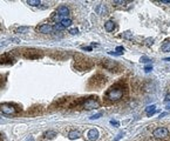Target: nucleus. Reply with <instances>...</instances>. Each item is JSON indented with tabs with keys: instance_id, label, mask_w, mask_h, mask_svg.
Here are the masks:
<instances>
[{
	"instance_id": "nucleus-3",
	"label": "nucleus",
	"mask_w": 170,
	"mask_h": 141,
	"mask_svg": "<svg viewBox=\"0 0 170 141\" xmlns=\"http://www.w3.org/2000/svg\"><path fill=\"white\" fill-rule=\"evenodd\" d=\"M101 66L105 70L109 71V72H113V73H117L121 71V66L119 62L116 61H113V60H109V59H105L101 61Z\"/></svg>"
},
{
	"instance_id": "nucleus-26",
	"label": "nucleus",
	"mask_w": 170,
	"mask_h": 141,
	"mask_svg": "<svg viewBox=\"0 0 170 141\" xmlns=\"http://www.w3.org/2000/svg\"><path fill=\"white\" fill-rule=\"evenodd\" d=\"M69 33H71V34H78V33H79V30H78V28H71Z\"/></svg>"
},
{
	"instance_id": "nucleus-11",
	"label": "nucleus",
	"mask_w": 170,
	"mask_h": 141,
	"mask_svg": "<svg viewBox=\"0 0 170 141\" xmlns=\"http://www.w3.org/2000/svg\"><path fill=\"white\" fill-rule=\"evenodd\" d=\"M99 138V132L95 128H92L87 132V140L88 141H95Z\"/></svg>"
},
{
	"instance_id": "nucleus-9",
	"label": "nucleus",
	"mask_w": 170,
	"mask_h": 141,
	"mask_svg": "<svg viewBox=\"0 0 170 141\" xmlns=\"http://www.w3.org/2000/svg\"><path fill=\"white\" fill-rule=\"evenodd\" d=\"M14 62V58L11 55V53H4L0 55V64L1 65H11Z\"/></svg>"
},
{
	"instance_id": "nucleus-33",
	"label": "nucleus",
	"mask_w": 170,
	"mask_h": 141,
	"mask_svg": "<svg viewBox=\"0 0 170 141\" xmlns=\"http://www.w3.org/2000/svg\"><path fill=\"white\" fill-rule=\"evenodd\" d=\"M0 30H1V26H0Z\"/></svg>"
},
{
	"instance_id": "nucleus-21",
	"label": "nucleus",
	"mask_w": 170,
	"mask_h": 141,
	"mask_svg": "<svg viewBox=\"0 0 170 141\" xmlns=\"http://www.w3.org/2000/svg\"><path fill=\"white\" fill-rule=\"evenodd\" d=\"M28 31V27L27 26H21V27H19V28H16V33H26Z\"/></svg>"
},
{
	"instance_id": "nucleus-23",
	"label": "nucleus",
	"mask_w": 170,
	"mask_h": 141,
	"mask_svg": "<svg viewBox=\"0 0 170 141\" xmlns=\"http://www.w3.org/2000/svg\"><path fill=\"white\" fill-rule=\"evenodd\" d=\"M122 36L127 38V39H131V33L130 32H125L123 34H122Z\"/></svg>"
},
{
	"instance_id": "nucleus-31",
	"label": "nucleus",
	"mask_w": 170,
	"mask_h": 141,
	"mask_svg": "<svg viewBox=\"0 0 170 141\" xmlns=\"http://www.w3.org/2000/svg\"><path fill=\"white\" fill-rule=\"evenodd\" d=\"M164 60H165V61H170V58H165Z\"/></svg>"
},
{
	"instance_id": "nucleus-14",
	"label": "nucleus",
	"mask_w": 170,
	"mask_h": 141,
	"mask_svg": "<svg viewBox=\"0 0 170 141\" xmlns=\"http://www.w3.org/2000/svg\"><path fill=\"white\" fill-rule=\"evenodd\" d=\"M105 28H106V31H107V32L114 31V28H115V24H114V21H111V20L107 21V23L105 24Z\"/></svg>"
},
{
	"instance_id": "nucleus-17",
	"label": "nucleus",
	"mask_w": 170,
	"mask_h": 141,
	"mask_svg": "<svg viewBox=\"0 0 170 141\" xmlns=\"http://www.w3.org/2000/svg\"><path fill=\"white\" fill-rule=\"evenodd\" d=\"M123 53H125V48L121 46L116 47V52H109V54H111V55H120V54H123Z\"/></svg>"
},
{
	"instance_id": "nucleus-6",
	"label": "nucleus",
	"mask_w": 170,
	"mask_h": 141,
	"mask_svg": "<svg viewBox=\"0 0 170 141\" xmlns=\"http://www.w3.org/2000/svg\"><path fill=\"white\" fill-rule=\"evenodd\" d=\"M99 106H100V102H99L98 98H94V97H92V98H89V99H84L83 105H82L83 108H86V109H88V111L99 108Z\"/></svg>"
},
{
	"instance_id": "nucleus-24",
	"label": "nucleus",
	"mask_w": 170,
	"mask_h": 141,
	"mask_svg": "<svg viewBox=\"0 0 170 141\" xmlns=\"http://www.w3.org/2000/svg\"><path fill=\"white\" fill-rule=\"evenodd\" d=\"M149 61H152L149 58H147V56H142L141 58V62H144V64H147V62H149Z\"/></svg>"
},
{
	"instance_id": "nucleus-7",
	"label": "nucleus",
	"mask_w": 170,
	"mask_h": 141,
	"mask_svg": "<svg viewBox=\"0 0 170 141\" xmlns=\"http://www.w3.org/2000/svg\"><path fill=\"white\" fill-rule=\"evenodd\" d=\"M153 135L157 139H163V138H167L169 135V130L165 127H158L153 132Z\"/></svg>"
},
{
	"instance_id": "nucleus-4",
	"label": "nucleus",
	"mask_w": 170,
	"mask_h": 141,
	"mask_svg": "<svg viewBox=\"0 0 170 141\" xmlns=\"http://www.w3.org/2000/svg\"><path fill=\"white\" fill-rule=\"evenodd\" d=\"M106 81H107L106 77H103L102 74H96L95 77H93L89 80V87L90 88H100L106 83Z\"/></svg>"
},
{
	"instance_id": "nucleus-16",
	"label": "nucleus",
	"mask_w": 170,
	"mask_h": 141,
	"mask_svg": "<svg viewBox=\"0 0 170 141\" xmlns=\"http://www.w3.org/2000/svg\"><path fill=\"white\" fill-rule=\"evenodd\" d=\"M60 25L62 27H69L72 25V20H71V19H68V18H65V19H62V20L60 21Z\"/></svg>"
},
{
	"instance_id": "nucleus-28",
	"label": "nucleus",
	"mask_w": 170,
	"mask_h": 141,
	"mask_svg": "<svg viewBox=\"0 0 170 141\" xmlns=\"http://www.w3.org/2000/svg\"><path fill=\"white\" fill-rule=\"evenodd\" d=\"M153 70V67H152V66H146V67H144V71L148 73V72H150V71H152Z\"/></svg>"
},
{
	"instance_id": "nucleus-20",
	"label": "nucleus",
	"mask_w": 170,
	"mask_h": 141,
	"mask_svg": "<svg viewBox=\"0 0 170 141\" xmlns=\"http://www.w3.org/2000/svg\"><path fill=\"white\" fill-rule=\"evenodd\" d=\"M162 51L163 52H170V42L169 41H165L162 45Z\"/></svg>"
},
{
	"instance_id": "nucleus-22",
	"label": "nucleus",
	"mask_w": 170,
	"mask_h": 141,
	"mask_svg": "<svg viewBox=\"0 0 170 141\" xmlns=\"http://www.w3.org/2000/svg\"><path fill=\"white\" fill-rule=\"evenodd\" d=\"M6 83V75H1L0 74V88H3Z\"/></svg>"
},
{
	"instance_id": "nucleus-1",
	"label": "nucleus",
	"mask_w": 170,
	"mask_h": 141,
	"mask_svg": "<svg viewBox=\"0 0 170 141\" xmlns=\"http://www.w3.org/2000/svg\"><path fill=\"white\" fill-rule=\"evenodd\" d=\"M93 65L94 62L87 56H84L82 54H74V67L78 71L81 72L89 71L93 67Z\"/></svg>"
},
{
	"instance_id": "nucleus-15",
	"label": "nucleus",
	"mask_w": 170,
	"mask_h": 141,
	"mask_svg": "<svg viewBox=\"0 0 170 141\" xmlns=\"http://www.w3.org/2000/svg\"><path fill=\"white\" fill-rule=\"evenodd\" d=\"M80 136V133L78 130H71L69 133H68V138L71 139V140H75V139H78Z\"/></svg>"
},
{
	"instance_id": "nucleus-12",
	"label": "nucleus",
	"mask_w": 170,
	"mask_h": 141,
	"mask_svg": "<svg viewBox=\"0 0 170 141\" xmlns=\"http://www.w3.org/2000/svg\"><path fill=\"white\" fill-rule=\"evenodd\" d=\"M56 12H58V15H60L61 18H66L69 14V9L67 6H60L58 7V11Z\"/></svg>"
},
{
	"instance_id": "nucleus-2",
	"label": "nucleus",
	"mask_w": 170,
	"mask_h": 141,
	"mask_svg": "<svg viewBox=\"0 0 170 141\" xmlns=\"http://www.w3.org/2000/svg\"><path fill=\"white\" fill-rule=\"evenodd\" d=\"M123 93H125L123 86H122L121 83H116L106 92L105 97H106V99H108L110 101H117L123 97Z\"/></svg>"
},
{
	"instance_id": "nucleus-13",
	"label": "nucleus",
	"mask_w": 170,
	"mask_h": 141,
	"mask_svg": "<svg viewBox=\"0 0 170 141\" xmlns=\"http://www.w3.org/2000/svg\"><path fill=\"white\" fill-rule=\"evenodd\" d=\"M155 112H156V106L155 105H152V106H148L146 108V113H147V115L148 117H152L155 114Z\"/></svg>"
},
{
	"instance_id": "nucleus-25",
	"label": "nucleus",
	"mask_w": 170,
	"mask_h": 141,
	"mask_svg": "<svg viewBox=\"0 0 170 141\" xmlns=\"http://www.w3.org/2000/svg\"><path fill=\"white\" fill-rule=\"evenodd\" d=\"M100 117H102V113H98V114H95V115H92L90 119L92 120H95V119H99Z\"/></svg>"
},
{
	"instance_id": "nucleus-30",
	"label": "nucleus",
	"mask_w": 170,
	"mask_h": 141,
	"mask_svg": "<svg viewBox=\"0 0 170 141\" xmlns=\"http://www.w3.org/2000/svg\"><path fill=\"white\" fill-rule=\"evenodd\" d=\"M165 108H167V109H170V101H167V102H165Z\"/></svg>"
},
{
	"instance_id": "nucleus-18",
	"label": "nucleus",
	"mask_w": 170,
	"mask_h": 141,
	"mask_svg": "<svg viewBox=\"0 0 170 141\" xmlns=\"http://www.w3.org/2000/svg\"><path fill=\"white\" fill-rule=\"evenodd\" d=\"M45 136H46L47 139H53V138L56 136V132H54V130H48V132H46V133H45Z\"/></svg>"
},
{
	"instance_id": "nucleus-27",
	"label": "nucleus",
	"mask_w": 170,
	"mask_h": 141,
	"mask_svg": "<svg viewBox=\"0 0 170 141\" xmlns=\"http://www.w3.org/2000/svg\"><path fill=\"white\" fill-rule=\"evenodd\" d=\"M110 124L113 125V126H116V127H119V121H116V120H110Z\"/></svg>"
},
{
	"instance_id": "nucleus-10",
	"label": "nucleus",
	"mask_w": 170,
	"mask_h": 141,
	"mask_svg": "<svg viewBox=\"0 0 170 141\" xmlns=\"http://www.w3.org/2000/svg\"><path fill=\"white\" fill-rule=\"evenodd\" d=\"M54 30V27L49 24H43L41 26H38L36 27V31L40 32V33H43V34H48V33H52Z\"/></svg>"
},
{
	"instance_id": "nucleus-19",
	"label": "nucleus",
	"mask_w": 170,
	"mask_h": 141,
	"mask_svg": "<svg viewBox=\"0 0 170 141\" xmlns=\"http://www.w3.org/2000/svg\"><path fill=\"white\" fill-rule=\"evenodd\" d=\"M27 4L31 6H39L41 4L40 0H27Z\"/></svg>"
},
{
	"instance_id": "nucleus-5",
	"label": "nucleus",
	"mask_w": 170,
	"mask_h": 141,
	"mask_svg": "<svg viewBox=\"0 0 170 141\" xmlns=\"http://www.w3.org/2000/svg\"><path fill=\"white\" fill-rule=\"evenodd\" d=\"M22 55L26 59H39L42 56L41 51H38L34 48H26L22 51Z\"/></svg>"
},
{
	"instance_id": "nucleus-29",
	"label": "nucleus",
	"mask_w": 170,
	"mask_h": 141,
	"mask_svg": "<svg viewBox=\"0 0 170 141\" xmlns=\"http://www.w3.org/2000/svg\"><path fill=\"white\" fill-rule=\"evenodd\" d=\"M82 50H83V51H92V47H86V46H83V47H82Z\"/></svg>"
},
{
	"instance_id": "nucleus-8",
	"label": "nucleus",
	"mask_w": 170,
	"mask_h": 141,
	"mask_svg": "<svg viewBox=\"0 0 170 141\" xmlns=\"http://www.w3.org/2000/svg\"><path fill=\"white\" fill-rule=\"evenodd\" d=\"M0 111H1L3 113H5V114H15L16 113V108L11 105V103H1L0 105Z\"/></svg>"
},
{
	"instance_id": "nucleus-32",
	"label": "nucleus",
	"mask_w": 170,
	"mask_h": 141,
	"mask_svg": "<svg viewBox=\"0 0 170 141\" xmlns=\"http://www.w3.org/2000/svg\"><path fill=\"white\" fill-rule=\"evenodd\" d=\"M0 141H4V140H3V136H1V135H0Z\"/></svg>"
}]
</instances>
